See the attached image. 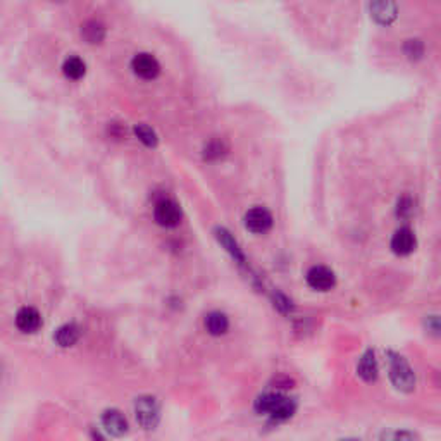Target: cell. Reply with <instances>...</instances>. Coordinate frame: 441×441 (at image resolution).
<instances>
[{
    "label": "cell",
    "instance_id": "6da1fadb",
    "mask_svg": "<svg viewBox=\"0 0 441 441\" xmlns=\"http://www.w3.org/2000/svg\"><path fill=\"white\" fill-rule=\"evenodd\" d=\"M253 408L257 414L267 415L272 421H288L297 412V403L283 393L269 392L257 397Z\"/></svg>",
    "mask_w": 441,
    "mask_h": 441
},
{
    "label": "cell",
    "instance_id": "7a4b0ae2",
    "mask_svg": "<svg viewBox=\"0 0 441 441\" xmlns=\"http://www.w3.org/2000/svg\"><path fill=\"white\" fill-rule=\"evenodd\" d=\"M390 379L398 392L410 393L415 388V372L407 362V358L398 353H390Z\"/></svg>",
    "mask_w": 441,
    "mask_h": 441
},
{
    "label": "cell",
    "instance_id": "3957f363",
    "mask_svg": "<svg viewBox=\"0 0 441 441\" xmlns=\"http://www.w3.org/2000/svg\"><path fill=\"white\" fill-rule=\"evenodd\" d=\"M135 417L140 428L145 431H152L159 426L160 405L156 397L142 395L135 400Z\"/></svg>",
    "mask_w": 441,
    "mask_h": 441
},
{
    "label": "cell",
    "instance_id": "277c9868",
    "mask_svg": "<svg viewBox=\"0 0 441 441\" xmlns=\"http://www.w3.org/2000/svg\"><path fill=\"white\" fill-rule=\"evenodd\" d=\"M153 217L156 222L163 228H176L181 222V209L174 200L163 199L153 207Z\"/></svg>",
    "mask_w": 441,
    "mask_h": 441
},
{
    "label": "cell",
    "instance_id": "5b68a950",
    "mask_svg": "<svg viewBox=\"0 0 441 441\" xmlns=\"http://www.w3.org/2000/svg\"><path fill=\"white\" fill-rule=\"evenodd\" d=\"M306 279L307 285L312 290H315V292H329L336 285L335 272L329 267H326V265H314V267H310Z\"/></svg>",
    "mask_w": 441,
    "mask_h": 441
},
{
    "label": "cell",
    "instance_id": "8992f818",
    "mask_svg": "<svg viewBox=\"0 0 441 441\" xmlns=\"http://www.w3.org/2000/svg\"><path fill=\"white\" fill-rule=\"evenodd\" d=\"M100 422H102L106 433H109L114 438H121V436L128 435V431H130V424H128L126 417L117 408H107V410H103Z\"/></svg>",
    "mask_w": 441,
    "mask_h": 441
},
{
    "label": "cell",
    "instance_id": "52a82bcc",
    "mask_svg": "<svg viewBox=\"0 0 441 441\" xmlns=\"http://www.w3.org/2000/svg\"><path fill=\"white\" fill-rule=\"evenodd\" d=\"M131 69L136 76L143 80H153L160 73V64L152 53H136L131 59Z\"/></svg>",
    "mask_w": 441,
    "mask_h": 441
},
{
    "label": "cell",
    "instance_id": "ba28073f",
    "mask_svg": "<svg viewBox=\"0 0 441 441\" xmlns=\"http://www.w3.org/2000/svg\"><path fill=\"white\" fill-rule=\"evenodd\" d=\"M245 228L256 235H264L272 228V216L264 207H252L245 214Z\"/></svg>",
    "mask_w": 441,
    "mask_h": 441
},
{
    "label": "cell",
    "instance_id": "9c48e42d",
    "mask_svg": "<svg viewBox=\"0 0 441 441\" xmlns=\"http://www.w3.org/2000/svg\"><path fill=\"white\" fill-rule=\"evenodd\" d=\"M42 326V315L35 307H21L16 314V328L24 335L37 333Z\"/></svg>",
    "mask_w": 441,
    "mask_h": 441
},
{
    "label": "cell",
    "instance_id": "30bf717a",
    "mask_svg": "<svg viewBox=\"0 0 441 441\" xmlns=\"http://www.w3.org/2000/svg\"><path fill=\"white\" fill-rule=\"evenodd\" d=\"M415 243L417 242H415L414 231L408 228H400L392 238V250L397 256H410L415 250Z\"/></svg>",
    "mask_w": 441,
    "mask_h": 441
},
{
    "label": "cell",
    "instance_id": "8fae6325",
    "mask_svg": "<svg viewBox=\"0 0 441 441\" xmlns=\"http://www.w3.org/2000/svg\"><path fill=\"white\" fill-rule=\"evenodd\" d=\"M357 374L364 379L365 383H372L378 379L379 374V367H378V360H376V353L372 350H367L364 355L360 357L357 364Z\"/></svg>",
    "mask_w": 441,
    "mask_h": 441
},
{
    "label": "cell",
    "instance_id": "7c38bea8",
    "mask_svg": "<svg viewBox=\"0 0 441 441\" xmlns=\"http://www.w3.org/2000/svg\"><path fill=\"white\" fill-rule=\"evenodd\" d=\"M216 238H217V242L221 243L222 249H224L226 252H228L229 256H231L233 259L236 260V263L238 264L245 263V253H243V250L240 249V245H238V242L235 240V236H233L231 233L228 231V229L217 228L216 229Z\"/></svg>",
    "mask_w": 441,
    "mask_h": 441
},
{
    "label": "cell",
    "instance_id": "4fadbf2b",
    "mask_svg": "<svg viewBox=\"0 0 441 441\" xmlns=\"http://www.w3.org/2000/svg\"><path fill=\"white\" fill-rule=\"evenodd\" d=\"M81 331L74 322H66L60 328H57V331L53 333V342L57 343L63 349H69V347L76 345L78 340H80Z\"/></svg>",
    "mask_w": 441,
    "mask_h": 441
},
{
    "label": "cell",
    "instance_id": "5bb4252c",
    "mask_svg": "<svg viewBox=\"0 0 441 441\" xmlns=\"http://www.w3.org/2000/svg\"><path fill=\"white\" fill-rule=\"evenodd\" d=\"M371 9V16L378 21L379 24H392L397 19L398 9L393 2H374L369 6Z\"/></svg>",
    "mask_w": 441,
    "mask_h": 441
},
{
    "label": "cell",
    "instance_id": "9a60e30c",
    "mask_svg": "<svg viewBox=\"0 0 441 441\" xmlns=\"http://www.w3.org/2000/svg\"><path fill=\"white\" fill-rule=\"evenodd\" d=\"M206 329L209 331V335L213 336H222L228 333L229 329V319L224 312L213 310L206 315Z\"/></svg>",
    "mask_w": 441,
    "mask_h": 441
},
{
    "label": "cell",
    "instance_id": "2e32d148",
    "mask_svg": "<svg viewBox=\"0 0 441 441\" xmlns=\"http://www.w3.org/2000/svg\"><path fill=\"white\" fill-rule=\"evenodd\" d=\"M81 37L88 42V44H100L106 38V26L97 19H88L81 24Z\"/></svg>",
    "mask_w": 441,
    "mask_h": 441
},
{
    "label": "cell",
    "instance_id": "e0dca14e",
    "mask_svg": "<svg viewBox=\"0 0 441 441\" xmlns=\"http://www.w3.org/2000/svg\"><path fill=\"white\" fill-rule=\"evenodd\" d=\"M63 71L64 74H66V78L76 81L85 76V73H87V64H85V60L81 59V57L69 56L66 60H64Z\"/></svg>",
    "mask_w": 441,
    "mask_h": 441
},
{
    "label": "cell",
    "instance_id": "ac0fdd59",
    "mask_svg": "<svg viewBox=\"0 0 441 441\" xmlns=\"http://www.w3.org/2000/svg\"><path fill=\"white\" fill-rule=\"evenodd\" d=\"M228 150L229 147L224 140L213 138L206 143V147H203V157H206L207 160H217L221 159V157H224L226 153H228Z\"/></svg>",
    "mask_w": 441,
    "mask_h": 441
},
{
    "label": "cell",
    "instance_id": "d6986e66",
    "mask_svg": "<svg viewBox=\"0 0 441 441\" xmlns=\"http://www.w3.org/2000/svg\"><path fill=\"white\" fill-rule=\"evenodd\" d=\"M381 441H421L415 433L407 429H388L381 433Z\"/></svg>",
    "mask_w": 441,
    "mask_h": 441
},
{
    "label": "cell",
    "instance_id": "ffe728a7",
    "mask_svg": "<svg viewBox=\"0 0 441 441\" xmlns=\"http://www.w3.org/2000/svg\"><path fill=\"white\" fill-rule=\"evenodd\" d=\"M135 135L138 136L140 142H142L143 145H147V147H156L157 142H159V138H157V133L153 131L150 126H147V124H136Z\"/></svg>",
    "mask_w": 441,
    "mask_h": 441
},
{
    "label": "cell",
    "instance_id": "44dd1931",
    "mask_svg": "<svg viewBox=\"0 0 441 441\" xmlns=\"http://www.w3.org/2000/svg\"><path fill=\"white\" fill-rule=\"evenodd\" d=\"M403 50L408 59L417 60L424 56V44L421 40H407L403 45Z\"/></svg>",
    "mask_w": 441,
    "mask_h": 441
},
{
    "label": "cell",
    "instance_id": "7402d4cb",
    "mask_svg": "<svg viewBox=\"0 0 441 441\" xmlns=\"http://www.w3.org/2000/svg\"><path fill=\"white\" fill-rule=\"evenodd\" d=\"M412 213H414V203H412L410 197H403V199L398 200V206H397L398 216L407 219V217L412 216Z\"/></svg>",
    "mask_w": 441,
    "mask_h": 441
},
{
    "label": "cell",
    "instance_id": "603a6c76",
    "mask_svg": "<svg viewBox=\"0 0 441 441\" xmlns=\"http://www.w3.org/2000/svg\"><path fill=\"white\" fill-rule=\"evenodd\" d=\"M272 300H274V307L279 312H283V314H288V312H292V309H293L292 300H290L288 297L283 295V293L276 292L274 295H272Z\"/></svg>",
    "mask_w": 441,
    "mask_h": 441
},
{
    "label": "cell",
    "instance_id": "cb8c5ba5",
    "mask_svg": "<svg viewBox=\"0 0 441 441\" xmlns=\"http://www.w3.org/2000/svg\"><path fill=\"white\" fill-rule=\"evenodd\" d=\"M426 328H428V331L431 333V335L440 336L441 338V315H429V317L426 319Z\"/></svg>",
    "mask_w": 441,
    "mask_h": 441
},
{
    "label": "cell",
    "instance_id": "d4e9b609",
    "mask_svg": "<svg viewBox=\"0 0 441 441\" xmlns=\"http://www.w3.org/2000/svg\"><path fill=\"white\" fill-rule=\"evenodd\" d=\"M342 441H360V440H357V438H347V440H342Z\"/></svg>",
    "mask_w": 441,
    "mask_h": 441
}]
</instances>
